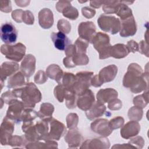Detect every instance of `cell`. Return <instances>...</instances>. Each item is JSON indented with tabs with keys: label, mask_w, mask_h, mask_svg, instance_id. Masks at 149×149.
I'll list each match as a JSON object with an SVG mask.
<instances>
[{
	"label": "cell",
	"mask_w": 149,
	"mask_h": 149,
	"mask_svg": "<svg viewBox=\"0 0 149 149\" xmlns=\"http://www.w3.org/2000/svg\"><path fill=\"white\" fill-rule=\"evenodd\" d=\"M68 127L69 129H72L76 127L77 124L78 117L75 113H70L68 115L66 118Z\"/></svg>",
	"instance_id": "cell-36"
},
{
	"label": "cell",
	"mask_w": 149,
	"mask_h": 149,
	"mask_svg": "<svg viewBox=\"0 0 149 149\" xmlns=\"http://www.w3.org/2000/svg\"><path fill=\"white\" fill-rule=\"evenodd\" d=\"M1 51L6 58L19 62L25 54L26 47L22 43H17L14 45L6 44L2 45Z\"/></svg>",
	"instance_id": "cell-6"
},
{
	"label": "cell",
	"mask_w": 149,
	"mask_h": 149,
	"mask_svg": "<svg viewBox=\"0 0 149 149\" xmlns=\"http://www.w3.org/2000/svg\"><path fill=\"white\" fill-rule=\"evenodd\" d=\"M143 111L140 108L137 112H134L132 109H130L128 113V116L130 119H134V120H140L142 117Z\"/></svg>",
	"instance_id": "cell-39"
},
{
	"label": "cell",
	"mask_w": 149,
	"mask_h": 149,
	"mask_svg": "<svg viewBox=\"0 0 149 149\" xmlns=\"http://www.w3.org/2000/svg\"><path fill=\"white\" fill-rule=\"evenodd\" d=\"M105 111V106L102 105V103L97 101L93 104L92 107L86 112V115L88 119L92 120L102 115Z\"/></svg>",
	"instance_id": "cell-22"
},
{
	"label": "cell",
	"mask_w": 149,
	"mask_h": 149,
	"mask_svg": "<svg viewBox=\"0 0 149 149\" xmlns=\"http://www.w3.org/2000/svg\"><path fill=\"white\" fill-rule=\"evenodd\" d=\"M117 67L114 65H111L105 67L100 72L98 75V79L102 84L105 82H109L114 79L117 73Z\"/></svg>",
	"instance_id": "cell-18"
},
{
	"label": "cell",
	"mask_w": 149,
	"mask_h": 149,
	"mask_svg": "<svg viewBox=\"0 0 149 149\" xmlns=\"http://www.w3.org/2000/svg\"><path fill=\"white\" fill-rule=\"evenodd\" d=\"M18 69V64L15 62H4L1 65V78L2 81L5 80L7 76L12 75Z\"/></svg>",
	"instance_id": "cell-24"
},
{
	"label": "cell",
	"mask_w": 149,
	"mask_h": 149,
	"mask_svg": "<svg viewBox=\"0 0 149 149\" xmlns=\"http://www.w3.org/2000/svg\"><path fill=\"white\" fill-rule=\"evenodd\" d=\"M109 102L110 103L108 105V108L110 109H112V110L119 109L122 107V102L119 100L113 99L111 100Z\"/></svg>",
	"instance_id": "cell-40"
},
{
	"label": "cell",
	"mask_w": 149,
	"mask_h": 149,
	"mask_svg": "<svg viewBox=\"0 0 149 149\" xmlns=\"http://www.w3.org/2000/svg\"><path fill=\"white\" fill-rule=\"evenodd\" d=\"M127 47L129 52L132 51L133 52H134L138 50V45L136 42V41H134L133 40H131L128 42V43L127 44Z\"/></svg>",
	"instance_id": "cell-44"
},
{
	"label": "cell",
	"mask_w": 149,
	"mask_h": 149,
	"mask_svg": "<svg viewBox=\"0 0 149 149\" xmlns=\"http://www.w3.org/2000/svg\"><path fill=\"white\" fill-rule=\"evenodd\" d=\"M118 96V93L115 90L109 88L104 90H100L97 94V98L98 102L101 103L108 102Z\"/></svg>",
	"instance_id": "cell-21"
},
{
	"label": "cell",
	"mask_w": 149,
	"mask_h": 149,
	"mask_svg": "<svg viewBox=\"0 0 149 149\" xmlns=\"http://www.w3.org/2000/svg\"><path fill=\"white\" fill-rule=\"evenodd\" d=\"M140 130V126L136 121H130L127 123L120 130V134L122 137L129 139L132 136L137 135Z\"/></svg>",
	"instance_id": "cell-19"
},
{
	"label": "cell",
	"mask_w": 149,
	"mask_h": 149,
	"mask_svg": "<svg viewBox=\"0 0 149 149\" xmlns=\"http://www.w3.org/2000/svg\"><path fill=\"white\" fill-rule=\"evenodd\" d=\"M12 93L15 97H20L27 108H34L41 99L40 91L33 83H27L23 87L13 90Z\"/></svg>",
	"instance_id": "cell-2"
},
{
	"label": "cell",
	"mask_w": 149,
	"mask_h": 149,
	"mask_svg": "<svg viewBox=\"0 0 149 149\" xmlns=\"http://www.w3.org/2000/svg\"><path fill=\"white\" fill-rule=\"evenodd\" d=\"M17 31L15 26L10 22L3 23L1 27V38L6 44H11L16 41Z\"/></svg>",
	"instance_id": "cell-8"
},
{
	"label": "cell",
	"mask_w": 149,
	"mask_h": 149,
	"mask_svg": "<svg viewBox=\"0 0 149 149\" xmlns=\"http://www.w3.org/2000/svg\"><path fill=\"white\" fill-rule=\"evenodd\" d=\"M94 48L100 54V59H105L109 57V50L111 47L109 36L101 32L95 33L90 40Z\"/></svg>",
	"instance_id": "cell-3"
},
{
	"label": "cell",
	"mask_w": 149,
	"mask_h": 149,
	"mask_svg": "<svg viewBox=\"0 0 149 149\" xmlns=\"http://www.w3.org/2000/svg\"><path fill=\"white\" fill-rule=\"evenodd\" d=\"M51 37L55 47L59 50L66 49L71 44V41L65 34L61 31L58 33L53 32L51 35Z\"/></svg>",
	"instance_id": "cell-16"
},
{
	"label": "cell",
	"mask_w": 149,
	"mask_h": 149,
	"mask_svg": "<svg viewBox=\"0 0 149 149\" xmlns=\"http://www.w3.org/2000/svg\"><path fill=\"white\" fill-rule=\"evenodd\" d=\"M108 120L101 119L95 120L91 125V128L94 132L104 136H109L112 132Z\"/></svg>",
	"instance_id": "cell-12"
},
{
	"label": "cell",
	"mask_w": 149,
	"mask_h": 149,
	"mask_svg": "<svg viewBox=\"0 0 149 149\" xmlns=\"http://www.w3.org/2000/svg\"><path fill=\"white\" fill-rule=\"evenodd\" d=\"M56 8L59 12L63 13V15L72 20H75L78 17L77 10L71 6L70 2L69 1H59Z\"/></svg>",
	"instance_id": "cell-10"
},
{
	"label": "cell",
	"mask_w": 149,
	"mask_h": 149,
	"mask_svg": "<svg viewBox=\"0 0 149 149\" xmlns=\"http://www.w3.org/2000/svg\"><path fill=\"white\" fill-rule=\"evenodd\" d=\"M47 74L51 79L60 83L63 76L62 69L57 65H51L46 70Z\"/></svg>",
	"instance_id": "cell-25"
},
{
	"label": "cell",
	"mask_w": 149,
	"mask_h": 149,
	"mask_svg": "<svg viewBox=\"0 0 149 149\" xmlns=\"http://www.w3.org/2000/svg\"><path fill=\"white\" fill-rule=\"evenodd\" d=\"M22 21L26 24H32L34 23V16L30 11L26 10L23 12Z\"/></svg>",
	"instance_id": "cell-38"
},
{
	"label": "cell",
	"mask_w": 149,
	"mask_h": 149,
	"mask_svg": "<svg viewBox=\"0 0 149 149\" xmlns=\"http://www.w3.org/2000/svg\"><path fill=\"white\" fill-rule=\"evenodd\" d=\"M80 138H82V137L77 130H70L68 132L65 139L69 146L73 145V147H76L81 142Z\"/></svg>",
	"instance_id": "cell-26"
},
{
	"label": "cell",
	"mask_w": 149,
	"mask_h": 149,
	"mask_svg": "<svg viewBox=\"0 0 149 149\" xmlns=\"http://www.w3.org/2000/svg\"><path fill=\"white\" fill-rule=\"evenodd\" d=\"M66 87L63 85H61V84L56 87H55L54 90V94L55 97L58 100L59 102H62L65 97Z\"/></svg>",
	"instance_id": "cell-34"
},
{
	"label": "cell",
	"mask_w": 149,
	"mask_h": 149,
	"mask_svg": "<svg viewBox=\"0 0 149 149\" xmlns=\"http://www.w3.org/2000/svg\"><path fill=\"white\" fill-rule=\"evenodd\" d=\"M83 15L87 18H91L95 15V11L92 9H90L88 7H84L82 8L81 10Z\"/></svg>",
	"instance_id": "cell-42"
},
{
	"label": "cell",
	"mask_w": 149,
	"mask_h": 149,
	"mask_svg": "<svg viewBox=\"0 0 149 149\" xmlns=\"http://www.w3.org/2000/svg\"><path fill=\"white\" fill-rule=\"evenodd\" d=\"M119 3V1H104L103 10L107 13H116V8Z\"/></svg>",
	"instance_id": "cell-30"
},
{
	"label": "cell",
	"mask_w": 149,
	"mask_h": 149,
	"mask_svg": "<svg viewBox=\"0 0 149 149\" xmlns=\"http://www.w3.org/2000/svg\"><path fill=\"white\" fill-rule=\"evenodd\" d=\"M44 119L47 122L48 129L47 135L44 140H59L66 132L64 125L51 117Z\"/></svg>",
	"instance_id": "cell-5"
},
{
	"label": "cell",
	"mask_w": 149,
	"mask_h": 149,
	"mask_svg": "<svg viewBox=\"0 0 149 149\" xmlns=\"http://www.w3.org/2000/svg\"><path fill=\"white\" fill-rule=\"evenodd\" d=\"M39 24L44 29H49L54 23L52 12L48 8H45L40 11L38 13Z\"/></svg>",
	"instance_id": "cell-20"
},
{
	"label": "cell",
	"mask_w": 149,
	"mask_h": 149,
	"mask_svg": "<svg viewBox=\"0 0 149 149\" xmlns=\"http://www.w3.org/2000/svg\"><path fill=\"white\" fill-rule=\"evenodd\" d=\"M36 59L32 55H27L23 60L20 69L25 76L29 79L34 72Z\"/></svg>",
	"instance_id": "cell-17"
},
{
	"label": "cell",
	"mask_w": 149,
	"mask_h": 149,
	"mask_svg": "<svg viewBox=\"0 0 149 149\" xmlns=\"http://www.w3.org/2000/svg\"><path fill=\"white\" fill-rule=\"evenodd\" d=\"M104 1H90V5L93 7L98 8L101 6V3H103Z\"/></svg>",
	"instance_id": "cell-45"
},
{
	"label": "cell",
	"mask_w": 149,
	"mask_h": 149,
	"mask_svg": "<svg viewBox=\"0 0 149 149\" xmlns=\"http://www.w3.org/2000/svg\"><path fill=\"white\" fill-rule=\"evenodd\" d=\"M94 102V97L92 91L90 90H86L80 95L77 101L78 107L83 111L88 110Z\"/></svg>",
	"instance_id": "cell-15"
},
{
	"label": "cell",
	"mask_w": 149,
	"mask_h": 149,
	"mask_svg": "<svg viewBox=\"0 0 149 149\" xmlns=\"http://www.w3.org/2000/svg\"><path fill=\"white\" fill-rule=\"evenodd\" d=\"M78 32L80 38L89 42L95 34V26L91 22H82L79 25Z\"/></svg>",
	"instance_id": "cell-14"
},
{
	"label": "cell",
	"mask_w": 149,
	"mask_h": 149,
	"mask_svg": "<svg viewBox=\"0 0 149 149\" xmlns=\"http://www.w3.org/2000/svg\"><path fill=\"white\" fill-rule=\"evenodd\" d=\"M126 5L123 3V1H119L116 8L115 13L120 17L122 20L133 16L131 9Z\"/></svg>",
	"instance_id": "cell-27"
},
{
	"label": "cell",
	"mask_w": 149,
	"mask_h": 149,
	"mask_svg": "<svg viewBox=\"0 0 149 149\" xmlns=\"http://www.w3.org/2000/svg\"><path fill=\"white\" fill-rule=\"evenodd\" d=\"M24 83V76L21 72H17L14 76L9 79L7 86L8 88H13L22 86Z\"/></svg>",
	"instance_id": "cell-29"
},
{
	"label": "cell",
	"mask_w": 149,
	"mask_h": 149,
	"mask_svg": "<svg viewBox=\"0 0 149 149\" xmlns=\"http://www.w3.org/2000/svg\"><path fill=\"white\" fill-rule=\"evenodd\" d=\"M6 118L19 123L21 121V113L24 107V104L16 99H12L9 102Z\"/></svg>",
	"instance_id": "cell-9"
},
{
	"label": "cell",
	"mask_w": 149,
	"mask_h": 149,
	"mask_svg": "<svg viewBox=\"0 0 149 149\" xmlns=\"http://www.w3.org/2000/svg\"><path fill=\"white\" fill-rule=\"evenodd\" d=\"M36 116H38V114L36 111L30 109H26L21 115V121L23 120L24 122L31 121L34 119Z\"/></svg>",
	"instance_id": "cell-33"
},
{
	"label": "cell",
	"mask_w": 149,
	"mask_h": 149,
	"mask_svg": "<svg viewBox=\"0 0 149 149\" xmlns=\"http://www.w3.org/2000/svg\"><path fill=\"white\" fill-rule=\"evenodd\" d=\"M88 41L83 39L81 38H79L75 42V47L76 49V52L77 53H85L86 49L87 48Z\"/></svg>",
	"instance_id": "cell-31"
},
{
	"label": "cell",
	"mask_w": 149,
	"mask_h": 149,
	"mask_svg": "<svg viewBox=\"0 0 149 149\" xmlns=\"http://www.w3.org/2000/svg\"><path fill=\"white\" fill-rule=\"evenodd\" d=\"M124 123V119L122 117L115 118L113 119H111L109 122V125L112 129H117L122 126Z\"/></svg>",
	"instance_id": "cell-37"
},
{
	"label": "cell",
	"mask_w": 149,
	"mask_h": 149,
	"mask_svg": "<svg viewBox=\"0 0 149 149\" xmlns=\"http://www.w3.org/2000/svg\"><path fill=\"white\" fill-rule=\"evenodd\" d=\"M93 74V72H83L76 74V80L72 87L76 94L81 95L90 87L89 82Z\"/></svg>",
	"instance_id": "cell-7"
},
{
	"label": "cell",
	"mask_w": 149,
	"mask_h": 149,
	"mask_svg": "<svg viewBox=\"0 0 149 149\" xmlns=\"http://www.w3.org/2000/svg\"><path fill=\"white\" fill-rule=\"evenodd\" d=\"M143 79L141 68L137 64L132 63L124 76L123 84L125 87L130 88L133 93H137L143 90L147 84Z\"/></svg>",
	"instance_id": "cell-1"
},
{
	"label": "cell",
	"mask_w": 149,
	"mask_h": 149,
	"mask_svg": "<svg viewBox=\"0 0 149 149\" xmlns=\"http://www.w3.org/2000/svg\"><path fill=\"white\" fill-rule=\"evenodd\" d=\"M54 110V106L49 103H44L41 105L40 111L37 113L38 116L42 119H46L52 117Z\"/></svg>",
	"instance_id": "cell-28"
},
{
	"label": "cell",
	"mask_w": 149,
	"mask_h": 149,
	"mask_svg": "<svg viewBox=\"0 0 149 149\" xmlns=\"http://www.w3.org/2000/svg\"><path fill=\"white\" fill-rule=\"evenodd\" d=\"M70 24L68 21L64 19H61L58 21V29L59 31L68 34L70 31Z\"/></svg>",
	"instance_id": "cell-35"
},
{
	"label": "cell",
	"mask_w": 149,
	"mask_h": 149,
	"mask_svg": "<svg viewBox=\"0 0 149 149\" xmlns=\"http://www.w3.org/2000/svg\"><path fill=\"white\" fill-rule=\"evenodd\" d=\"M75 80L76 77L73 75V74L70 73H65L63 79V86L67 88H72Z\"/></svg>",
	"instance_id": "cell-32"
},
{
	"label": "cell",
	"mask_w": 149,
	"mask_h": 149,
	"mask_svg": "<svg viewBox=\"0 0 149 149\" xmlns=\"http://www.w3.org/2000/svg\"><path fill=\"white\" fill-rule=\"evenodd\" d=\"M13 130L14 125L13 123L6 117L3 119L1 127V142L2 145L9 144Z\"/></svg>",
	"instance_id": "cell-11"
},
{
	"label": "cell",
	"mask_w": 149,
	"mask_h": 149,
	"mask_svg": "<svg viewBox=\"0 0 149 149\" xmlns=\"http://www.w3.org/2000/svg\"><path fill=\"white\" fill-rule=\"evenodd\" d=\"M120 35L122 37L131 36L136 34L137 27L133 16H132L130 17L122 20V23H120Z\"/></svg>",
	"instance_id": "cell-13"
},
{
	"label": "cell",
	"mask_w": 149,
	"mask_h": 149,
	"mask_svg": "<svg viewBox=\"0 0 149 149\" xmlns=\"http://www.w3.org/2000/svg\"><path fill=\"white\" fill-rule=\"evenodd\" d=\"M98 25L101 30L112 34L117 33L120 29L119 19L113 16L101 15L97 20Z\"/></svg>",
	"instance_id": "cell-4"
},
{
	"label": "cell",
	"mask_w": 149,
	"mask_h": 149,
	"mask_svg": "<svg viewBox=\"0 0 149 149\" xmlns=\"http://www.w3.org/2000/svg\"><path fill=\"white\" fill-rule=\"evenodd\" d=\"M23 12L21 9H17L15 10L12 12V17L13 19L17 22H22V17H23Z\"/></svg>",
	"instance_id": "cell-41"
},
{
	"label": "cell",
	"mask_w": 149,
	"mask_h": 149,
	"mask_svg": "<svg viewBox=\"0 0 149 149\" xmlns=\"http://www.w3.org/2000/svg\"><path fill=\"white\" fill-rule=\"evenodd\" d=\"M41 78L47 79V77H46L45 73L44 72L40 70L38 73H37L35 77H34V81L36 83H38V84H42L43 81L41 80Z\"/></svg>",
	"instance_id": "cell-43"
},
{
	"label": "cell",
	"mask_w": 149,
	"mask_h": 149,
	"mask_svg": "<svg viewBox=\"0 0 149 149\" xmlns=\"http://www.w3.org/2000/svg\"><path fill=\"white\" fill-rule=\"evenodd\" d=\"M129 51L127 46L124 44H118L113 46H111L109 50V56L115 58H122L129 54Z\"/></svg>",
	"instance_id": "cell-23"
}]
</instances>
